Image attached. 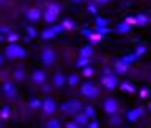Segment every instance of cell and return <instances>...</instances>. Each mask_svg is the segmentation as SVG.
I'll use <instances>...</instances> for the list:
<instances>
[{"label": "cell", "instance_id": "3", "mask_svg": "<svg viewBox=\"0 0 151 128\" xmlns=\"http://www.w3.org/2000/svg\"><path fill=\"white\" fill-rule=\"evenodd\" d=\"M82 94L83 95H88V97H96L98 95V89L90 83H85L82 86Z\"/></svg>", "mask_w": 151, "mask_h": 128}, {"label": "cell", "instance_id": "11", "mask_svg": "<svg viewBox=\"0 0 151 128\" xmlns=\"http://www.w3.org/2000/svg\"><path fill=\"white\" fill-rule=\"evenodd\" d=\"M69 81H71V84H76V83H77V81H79V78H77V75H73V77H71V80H69Z\"/></svg>", "mask_w": 151, "mask_h": 128}, {"label": "cell", "instance_id": "8", "mask_svg": "<svg viewBox=\"0 0 151 128\" xmlns=\"http://www.w3.org/2000/svg\"><path fill=\"white\" fill-rule=\"evenodd\" d=\"M139 116H142V110H135V111H131L129 116H127V119L129 120H135Z\"/></svg>", "mask_w": 151, "mask_h": 128}, {"label": "cell", "instance_id": "12", "mask_svg": "<svg viewBox=\"0 0 151 128\" xmlns=\"http://www.w3.org/2000/svg\"><path fill=\"white\" fill-rule=\"evenodd\" d=\"M87 114L88 116H93V110H91V108H88V110H87Z\"/></svg>", "mask_w": 151, "mask_h": 128}, {"label": "cell", "instance_id": "6", "mask_svg": "<svg viewBox=\"0 0 151 128\" xmlns=\"http://www.w3.org/2000/svg\"><path fill=\"white\" fill-rule=\"evenodd\" d=\"M44 110H46V112H54V110H55V102L52 100V98H49V100H46Z\"/></svg>", "mask_w": 151, "mask_h": 128}, {"label": "cell", "instance_id": "13", "mask_svg": "<svg viewBox=\"0 0 151 128\" xmlns=\"http://www.w3.org/2000/svg\"><path fill=\"white\" fill-rule=\"evenodd\" d=\"M2 63H3V58H2V56H0V66H2Z\"/></svg>", "mask_w": 151, "mask_h": 128}, {"label": "cell", "instance_id": "4", "mask_svg": "<svg viewBox=\"0 0 151 128\" xmlns=\"http://www.w3.org/2000/svg\"><path fill=\"white\" fill-rule=\"evenodd\" d=\"M102 84H104L107 89H113V88L116 86V78H115V77H107V78L102 80Z\"/></svg>", "mask_w": 151, "mask_h": 128}, {"label": "cell", "instance_id": "1", "mask_svg": "<svg viewBox=\"0 0 151 128\" xmlns=\"http://www.w3.org/2000/svg\"><path fill=\"white\" fill-rule=\"evenodd\" d=\"M6 55L9 58H22V56H25V50L17 45H9L6 49Z\"/></svg>", "mask_w": 151, "mask_h": 128}, {"label": "cell", "instance_id": "15", "mask_svg": "<svg viewBox=\"0 0 151 128\" xmlns=\"http://www.w3.org/2000/svg\"><path fill=\"white\" fill-rule=\"evenodd\" d=\"M150 78H151V75H150Z\"/></svg>", "mask_w": 151, "mask_h": 128}, {"label": "cell", "instance_id": "2", "mask_svg": "<svg viewBox=\"0 0 151 128\" xmlns=\"http://www.w3.org/2000/svg\"><path fill=\"white\" fill-rule=\"evenodd\" d=\"M104 110H106L109 114H115L118 111V102L115 98H107V100L104 102Z\"/></svg>", "mask_w": 151, "mask_h": 128}, {"label": "cell", "instance_id": "9", "mask_svg": "<svg viewBox=\"0 0 151 128\" xmlns=\"http://www.w3.org/2000/svg\"><path fill=\"white\" fill-rule=\"evenodd\" d=\"M63 83H65V78H63V75L57 74V75H55V84H57V86H60V84H63Z\"/></svg>", "mask_w": 151, "mask_h": 128}, {"label": "cell", "instance_id": "10", "mask_svg": "<svg viewBox=\"0 0 151 128\" xmlns=\"http://www.w3.org/2000/svg\"><path fill=\"white\" fill-rule=\"evenodd\" d=\"M49 128H60V125H58V122H57V120H52L49 124Z\"/></svg>", "mask_w": 151, "mask_h": 128}, {"label": "cell", "instance_id": "5", "mask_svg": "<svg viewBox=\"0 0 151 128\" xmlns=\"http://www.w3.org/2000/svg\"><path fill=\"white\" fill-rule=\"evenodd\" d=\"M42 59H44L46 64H52V63H54V59H55L54 52H52V50H46L44 53H42Z\"/></svg>", "mask_w": 151, "mask_h": 128}, {"label": "cell", "instance_id": "14", "mask_svg": "<svg viewBox=\"0 0 151 128\" xmlns=\"http://www.w3.org/2000/svg\"><path fill=\"white\" fill-rule=\"evenodd\" d=\"M150 110H151V103H150Z\"/></svg>", "mask_w": 151, "mask_h": 128}, {"label": "cell", "instance_id": "7", "mask_svg": "<svg viewBox=\"0 0 151 128\" xmlns=\"http://www.w3.org/2000/svg\"><path fill=\"white\" fill-rule=\"evenodd\" d=\"M33 80H35V81L36 83H42V81H44V74H42V72H35V74H33Z\"/></svg>", "mask_w": 151, "mask_h": 128}]
</instances>
